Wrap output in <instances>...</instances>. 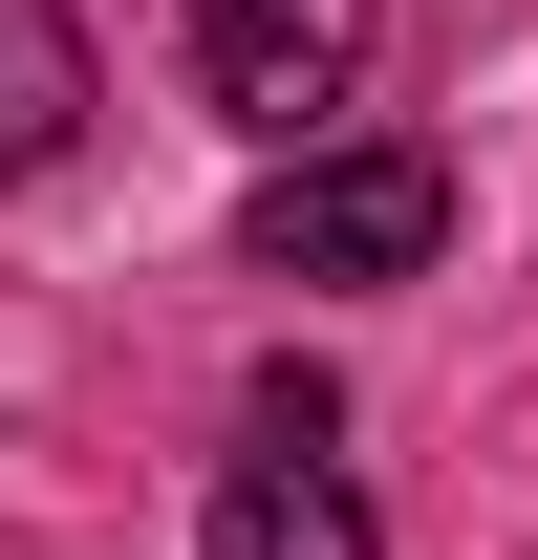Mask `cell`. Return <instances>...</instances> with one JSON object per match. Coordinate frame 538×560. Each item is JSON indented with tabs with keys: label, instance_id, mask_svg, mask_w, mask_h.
Here are the masks:
<instances>
[{
	"label": "cell",
	"instance_id": "1",
	"mask_svg": "<svg viewBox=\"0 0 538 560\" xmlns=\"http://www.w3.org/2000/svg\"><path fill=\"white\" fill-rule=\"evenodd\" d=\"M431 237H453V173L431 151H280L259 173V215H237V259L259 280H431Z\"/></svg>",
	"mask_w": 538,
	"mask_h": 560
},
{
	"label": "cell",
	"instance_id": "3",
	"mask_svg": "<svg viewBox=\"0 0 538 560\" xmlns=\"http://www.w3.org/2000/svg\"><path fill=\"white\" fill-rule=\"evenodd\" d=\"M195 560H388V539H366V495H344V475H324V431H302V453H259V475L215 495V539H195Z\"/></svg>",
	"mask_w": 538,
	"mask_h": 560
},
{
	"label": "cell",
	"instance_id": "4",
	"mask_svg": "<svg viewBox=\"0 0 538 560\" xmlns=\"http://www.w3.org/2000/svg\"><path fill=\"white\" fill-rule=\"evenodd\" d=\"M86 108H108V86H86V22H66V0H0V195H22V173H66Z\"/></svg>",
	"mask_w": 538,
	"mask_h": 560
},
{
	"label": "cell",
	"instance_id": "2",
	"mask_svg": "<svg viewBox=\"0 0 538 560\" xmlns=\"http://www.w3.org/2000/svg\"><path fill=\"white\" fill-rule=\"evenodd\" d=\"M173 22H195V86H215V108H237L259 151H302L344 108V66H366L388 0H173Z\"/></svg>",
	"mask_w": 538,
	"mask_h": 560
}]
</instances>
